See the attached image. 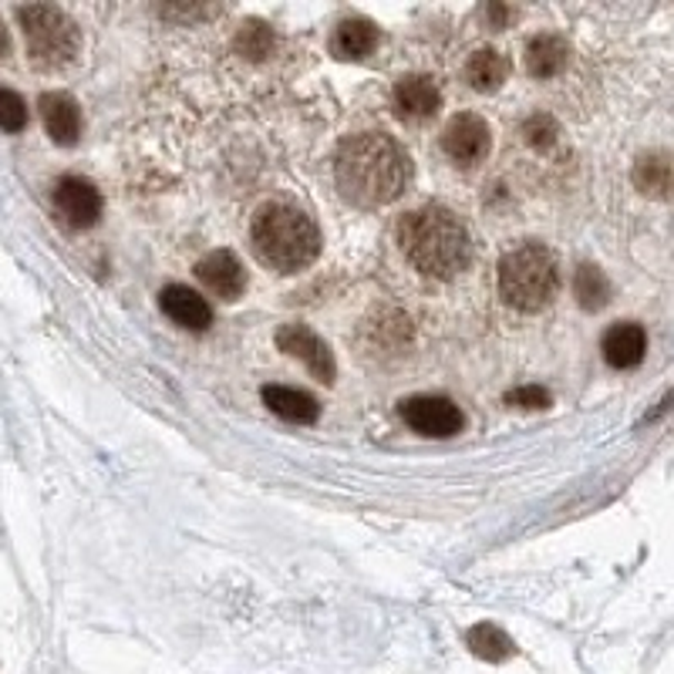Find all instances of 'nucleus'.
Returning a JSON list of instances; mask_svg holds the SVG:
<instances>
[{
    "label": "nucleus",
    "instance_id": "nucleus-1",
    "mask_svg": "<svg viewBox=\"0 0 674 674\" xmlns=\"http://www.w3.org/2000/svg\"><path fill=\"white\" fill-rule=\"evenodd\" d=\"M334 176L345 199L358 206H385L402 196L408 182V159L395 139L381 132H365L341 146Z\"/></svg>",
    "mask_w": 674,
    "mask_h": 674
},
{
    "label": "nucleus",
    "instance_id": "nucleus-2",
    "mask_svg": "<svg viewBox=\"0 0 674 674\" xmlns=\"http://www.w3.org/2000/svg\"><path fill=\"white\" fill-rule=\"evenodd\" d=\"M398 244L408 264L435 280H453L459 270H466L473 254L469 230L463 227V219L442 206L405 212L398 222Z\"/></svg>",
    "mask_w": 674,
    "mask_h": 674
},
{
    "label": "nucleus",
    "instance_id": "nucleus-3",
    "mask_svg": "<svg viewBox=\"0 0 674 674\" xmlns=\"http://www.w3.org/2000/svg\"><path fill=\"white\" fill-rule=\"evenodd\" d=\"M254 247L280 274L304 270L320 254V234L314 219L290 202H267L254 216Z\"/></svg>",
    "mask_w": 674,
    "mask_h": 674
},
{
    "label": "nucleus",
    "instance_id": "nucleus-4",
    "mask_svg": "<svg viewBox=\"0 0 674 674\" xmlns=\"http://www.w3.org/2000/svg\"><path fill=\"white\" fill-rule=\"evenodd\" d=\"M499 290L519 310H543L559 290V267L553 250L539 244L509 250L499 264Z\"/></svg>",
    "mask_w": 674,
    "mask_h": 674
},
{
    "label": "nucleus",
    "instance_id": "nucleus-5",
    "mask_svg": "<svg viewBox=\"0 0 674 674\" xmlns=\"http://www.w3.org/2000/svg\"><path fill=\"white\" fill-rule=\"evenodd\" d=\"M18 21L28 38L31 61L41 68H61L78 54V28L75 21L51 4H28L18 8Z\"/></svg>",
    "mask_w": 674,
    "mask_h": 674
},
{
    "label": "nucleus",
    "instance_id": "nucleus-6",
    "mask_svg": "<svg viewBox=\"0 0 674 674\" xmlns=\"http://www.w3.org/2000/svg\"><path fill=\"white\" fill-rule=\"evenodd\" d=\"M402 418L425 438H453L463 432L466 415L459 412L456 402L438 398V395H418L402 402Z\"/></svg>",
    "mask_w": 674,
    "mask_h": 674
},
{
    "label": "nucleus",
    "instance_id": "nucleus-7",
    "mask_svg": "<svg viewBox=\"0 0 674 674\" xmlns=\"http://www.w3.org/2000/svg\"><path fill=\"white\" fill-rule=\"evenodd\" d=\"M442 149H445L448 159L459 162V166H476L489 152V126L479 116H473V111H463V116H456L453 122L445 126Z\"/></svg>",
    "mask_w": 674,
    "mask_h": 674
},
{
    "label": "nucleus",
    "instance_id": "nucleus-8",
    "mask_svg": "<svg viewBox=\"0 0 674 674\" xmlns=\"http://www.w3.org/2000/svg\"><path fill=\"white\" fill-rule=\"evenodd\" d=\"M277 345L280 351H287L290 358H297L317 381L330 385L334 381V358L330 348L320 341L314 330H307L304 324H284L277 330Z\"/></svg>",
    "mask_w": 674,
    "mask_h": 674
},
{
    "label": "nucleus",
    "instance_id": "nucleus-9",
    "mask_svg": "<svg viewBox=\"0 0 674 674\" xmlns=\"http://www.w3.org/2000/svg\"><path fill=\"white\" fill-rule=\"evenodd\" d=\"M54 209L61 212V219L75 230H88L101 216V196L98 189L81 179V176H65L54 186Z\"/></svg>",
    "mask_w": 674,
    "mask_h": 674
},
{
    "label": "nucleus",
    "instance_id": "nucleus-10",
    "mask_svg": "<svg viewBox=\"0 0 674 674\" xmlns=\"http://www.w3.org/2000/svg\"><path fill=\"white\" fill-rule=\"evenodd\" d=\"M196 274L222 300H237L244 294V287H247V270L230 250H212L209 257H202Z\"/></svg>",
    "mask_w": 674,
    "mask_h": 674
},
{
    "label": "nucleus",
    "instance_id": "nucleus-11",
    "mask_svg": "<svg viewBox=\"0 0 674 674\" xmlns=\"http://www.w3.org/2000/svg\"><path fill=\"white\" fill-rule=\"evenodd\" d=\"M601 351H604V361L617 371H627V368H637L647 355V334L641 324L634 320H621L614 324L604 341H601Z\"/></svg>",
    "mask_w": 674,
    "mask_h": 674
},
{
    "label": "nucleus",
    "instance_id": "nucleus-12",
    "mask_svg": "<svg viewBox=\"0 0 674 674\" xmlns=\"http://www.w3.org/2000/svg\"><path fill=\"white\" fill-rule=\"evenodd\" d=\"M395 108L402 119H412V122H425L432 119L435 111L442 108V91L432 78L425 75H408L395 85Z\"/></svg>",
    "mask_w": 674,
    "mask_h": 674
},
{
    "label": "nucleus",
    "instance_id": "nucleus-13",
    "mask_svg": "<svg viewBox=\"0 0 674 674\" xmlns=\"http://www.w3.org/2000/svg\"><path fill=\"white\" fill-rule=\"evenodd\" d=\"M41 119H44L48 136L58 146H75L78 142V136H81V108H78V101L71 95H65V91L41 95Z\"/></svg>",
    "mask_w": 674,
    "mask_h": 674
},
{
    "label": "nucleus",
    "instance_id": "nucleus-14",
    "mask_svg": "<svg viewBox=\"0 0 674 674\" xmlns=\"http://www.w3.org/2000/svg\"><path fill=\"white\" fill-rule=\"evenodd\" d=\"M159 304L162 310L186 330H206L212 324V310L209 304L192 290V287H182V284H169L162 294H159Z\"/></svg>",
    "mask_w": 674,
    "mask_h": 674
},
{
    "label": "nucleus",
    "instance_id": "nucleus-15",
    "mask_svg": "<svg viewBox=\"0 0 674 674\" xmlns=\"http://www.w3.org/2000/svg\"><path fill=\"white\" fill-rule=\"evenodd\" d=\"M634 186L651 199H671L674 196V159L667 152H644L634 162L631 172Z\"/></svg>",
    "mask_w": 674,
    "mask_h": 674
},
{
    "label": "nucleus",
    "instance_id": "nucleus-16",
    "mask_svg": "<svg viewBox=\"0 0 674 674\" xmlns=\"http://www.w3.org/2000/svg\"><path fill=\"white\" fill-rule=\"evenodd\" d=\"M330 48L337 58L345 61H361L368 58L375 48H378V28L365 18H351V21H341L330 34Z\"/></svg>",
    "mask_w": 674,
    "mask_h": 674
},
{
    "label": "nucleus",
    "instance_id": "nucleus-17",
    "mask_svg": "<svg viewBox=\"0 0 674 674\" xmlns=\"http://www.w3.org/2000/svg\"><path fill=\"white\" fill-rule=\"evenodd\" d=\"M264 402L274 415H280L284 422H294V425H307L317 418V402L300 391V388H287V385H267L264 388Z\"/></svg>",
    "mask_w": 674,
    "mask_h": 674
},
{
    "label": "nucleus",
    "instance_id": "nucleus-18",
    "mask_svg": "<svg viewBox=\"0 0 674 674\" xmlns=\"http://www.w3.org/2000/svg\"><path fill=\"white\" fill-rule=\"evenodd\" d=\"M567 61H571V48L556 34H539L526 48V68L533 78H553L567 68Z\"/></svg>",
    "mask_w": 674,
    "mask_h": 674
},
{
    "label": "nucleus",
    "instance_id": "nucleus-19",
    "mask_svg": "<svg viewBox=\"0 0 674 674\" xmlns=\"http://www.w3.org/2000/svg\"><path fill=\"white\" fill-rule=\"evenodd\" d=\"M506 75H509V61L499 51H489V48L476 51L469 58V65H466V78H469V85L476 91H496L506 81Z\"/></svg>",
    "mask_w": 674,
    "mask_h": 674
},
{
    "label": "nucleus",
    "instance_id": "nucleus-20",
    "mask_svg": "<svg viewBox=\"0 0 674 674\" xmlns=\"http://www.w3.org/2000/svg\"><path fill=\"white\" fill-rule=\"evenodd\" d=\"M466 644L473 647V654H476V657L493 661V664L509 661V657L516 654V644H513V641H509V634H506V631H499L496 624H476V627H469Z\"/></svg>",
    "mask_w": 674,
    "mask_h": 674
},
{
    "label": "nucleus",
    "instance_id": "nucleus-21",
    "mask_svg": "<svg viewBox=\"0 0 674 674\" xmlns=\"http://www.w3.org/2000/svg\"><path fill=\"white\" fill-rule=\"evenodd\" d=\"M574 294H577V300H581L584 310H601L611 300V280L604 277L601 267L581 264V270L574 277Z\"/></svg>",
    "mask_w": 674,
    "mask_h": 674
},
{
    "label": "nucleus",
    "instance_id": "nucleus-22",
    "mask_svg": "<svg viewBox=\"0 0 674 674\" xmlns=\"http://www.w3.org/2000/svg\"><path fill=\"white\" fill-rule=\"evenodd\" d=\"M237 54H244V58H250V61H264L270 51H274V44H277V38H274V31L264 24V21H247L240 31H237Z\"/></svg>",
    "mask_w": 674,
    "mask_h": 674
},
{
    "label": "nucleus",
    "instance_id": "nucleus-23",
    "mask_svg": "<svg viewBox=\"0 0 674 674\" xmlns=\"http://www.w3.org/2000/svg\"><path fill=\"white\" fill-rule=\"evenodd\" d=\"M28 126V105L18 91L0 88V129L4 132H21Z\"/></svg>",
    "mask_w": 674,
    "mask_h": 674
},
{
    "label": "nucleus",
    "instance_id": "nucleus-24",
    "mask_svg": "<svg viewBox=\"0 0 674 674\" xmlns=\"http://www.w3.org/2000/svg\"><path fill=\"white\" fill-rule=\"evenodd\" d=\"M523 136H526V142H529L533 149L546 152V149H549V146L556 142L559 129H556V122H553L549 116H533V119H526V126H523Z\"/></svg>",
    "mask_w": 674,
    "mask_h": 674
},
{
    "label": "nucleus",
    "instance_id": "nucleus-25",
    "mask_svg": "<svg viewBox=\"0 0 674 674\" xmlns=\"http://www.w3.org/2000/svg\"><path fill=\"white\" fill-rule=\"evenodd\" d=\"M549 402H553L549 391L539 388V385H523V388H516V391L506 395V405H513V408H529V412L549 408Z\"/></svg>",
    "mask_w": 674,
    "mask_h": 674
},
{
    "label": "nucleus",
    "instance_id": "nucleus-26",
    "mask_svg": "<svg viewBox=\"0 0 674 674\" xmlns=\"http://www.w3.org/2000/svg\"><path fill=\"white\" fill-rule=\"evenodd\" d=\"M162 14L166 18H209V14H216V8H162Z\"/></svg>",
    "mask_w": 674,
    "mask_h": 674
},
{
    "label": "nucleus",
    "instance_id": "nucleus-27",
    "mask_svg": "<svg viewBox=\"0 0 674 674\" xmlns=\"http://www.w3.org/2000/svg\"><path fill=\"white\" fill-rule=\"evenodd\" d=\"M671 408H674V388H671V391H667V395H664V398H661V402H657V405H654V408L647 412L644 425H647V422H657V418H661V415H667Z\"/></svg>",
    "mask_w": 674,
    "mask_h": 674
},
{
    "label": "nucleus",
    "instance_id": "nucleus-28",
    "mask_svg": "<svg viewBox=\"0 0 674 674\" xmlns=\"http://www.w3.org/2000/svg\"><path fill=\"white\" fill-rule=\"evenodd\" d=\"M486 14H489L493 28H503V24H506V18H509V11H506L503 4H493V8H486Z\"/></svg>",
    "mask_w": 674,
    "mask_h": 674
},
{
    "label": "nucleus",
    "instance_id": "nucleus-29",
    "mask_svg": "<svg viewBox=\"0 0 674 674\" xmlns=\"http://www.w3.org/2000/svg\"><path fill=\"white\" fill-rule=\"evenodd\" d=\"M11 48V38H8V31L4 28H0V54H4Z\"/></svg>",
    "mask_w": 674,
    "mask_h": 674
}]
</instances>
